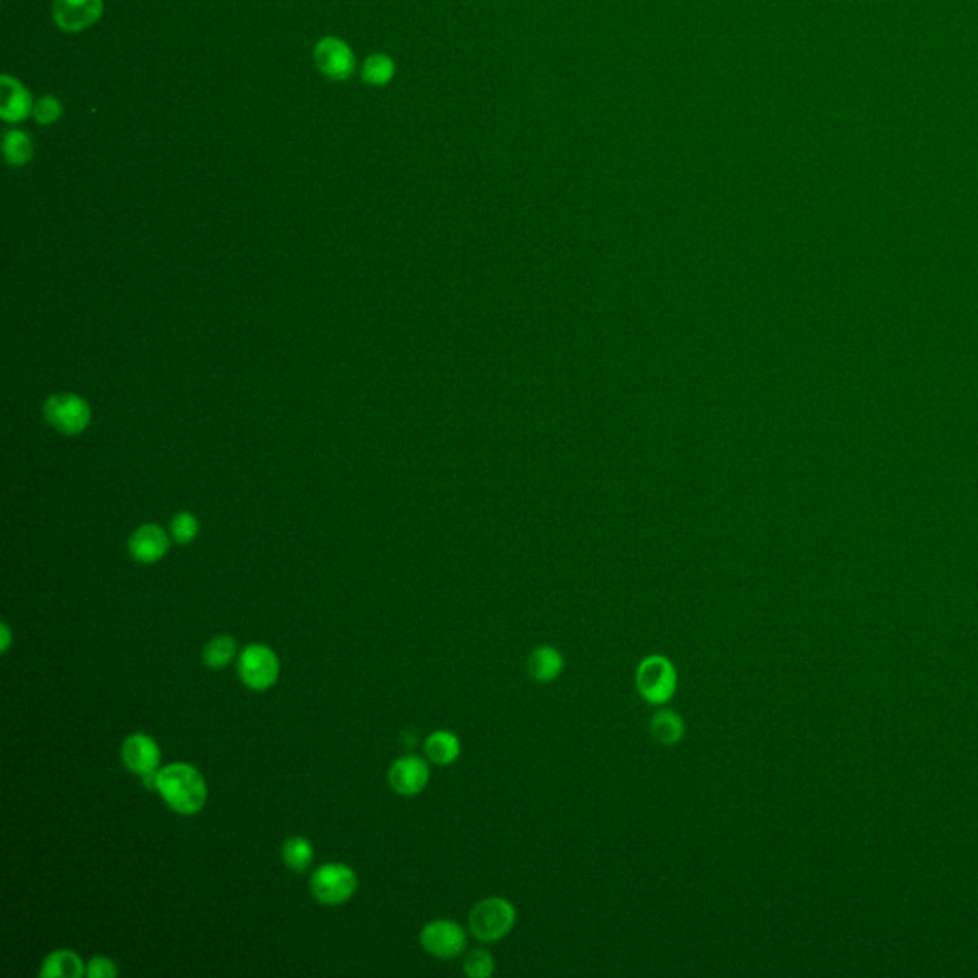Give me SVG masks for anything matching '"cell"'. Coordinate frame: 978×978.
<instances>
[{
  "mask_svg": "<svg viewBox=\"0 0 978 978\" xmlns=\"http://www.w3.org/2000/svg\"><path fill=\"white\" fill-rule=\"evenodd\" d=\"M157 791L163 801L182 816L201 812L209 795L203 774L188 763H171L159 768Z\"/></svg>",
  "mask_w": 978,
  "mask_h": 978,
  "instance_id": "6da1fadb",
  "label": "cell"
},
{
  "mask_svg": "<svg viewBox=\"0 0 978 978\" xmlns=\"http://www.w3.org/2000/svg\"><path fill=\"white\" fill-rule=\"evenodd\" d=\"M516 925V908L503 896H489L476 902L468 914V929L480 942H499Z\"/></svg>",
  "mask_w": 978,
  "mask_h": 978,
  "instance_id": "7a4b0ae2",
  "label": "cell"
},
{
  "mask_svg": "<svg viewBox=\"0 0 978 978\" xmlns=\"http://www.w3.org/2000/svg\"><path fill=\"white\" fill-rule=\"evenodd\" d=\"M635 684L644 702L650 705H663L675 696L679 675L671 660L654 654V656H646L638 663Z\"/></svg>",
  "mask_w": 978,
  "mask_h": 978,
  "instance_id": "3957f363",
  "label": "cell"
},
{
  "mask_svg": "<svg viewBox=\"0 0 978 978\" xmlns=\"http://www.w3.org/2000/svg\"><path fill=\"white\" fill-rule=\"evenodd\" d=\"M310 891L323 906H341L358 891V875L342 862H329L312 873Z\"/></svg>",
  "mask_w": 978,
  "mask_h": 978,
  "instance_id": "277c9868",
  "label": "cell"
},
{
  "mask_svg": "<svg viewBox=\"0 0 978 978\" xmlns=\"http://www.w3.org/2000/svg\"><path fill=\"white\" fill-rule=\"evenodd\" d=\"M279 671H281L279 658H277L276 652L266 644H260V642L249 644L239 654V660H237L239 679L247 688H251L255 692H264V690L272 688L279 679Z\"/></svg>",
  "mask_w": 978,
  "mask_h": 978,
  "instance_id": "5b68a950",
  "label": "cell"
},
{
  "mask_svg": "<svg viewBox=\"0 0 978 978\" xmlns=\"http://www.w3.org/2000/svg\"><path fill=\"white\" fill-rule=\"evenodd\" d=\"M314 65L325 79L342 83L356 71V54L341 37L327 35L314 46Z\"/></svg>",
  "mask_w": 978,
  "mask_h": 978,
  "instance_id": "8992f818",
  "label": "cell"
},
{
  "mask_svg": "<svg viewBox=\"0 0 978 978\" xmlns=\"http://www.w3.org/2000/svg\"><path fill=\"white\" fill-rule=\"evenodd\" d=\"M104 0H54L52 18L65 35H81L104 16Z\"/></svg>",
  "mask_w": 978,
  "mask_h": 978,
  "instance_id": "52a82bcc",
  "label": "cell"
},
{
  "mask_svg": "<svg viewBox=\"0 0 978 978\" xmlns=\"http://www.w3.org/2000/svg\"><path fill=\"white\" fill-rule=\"evenodd\" d=\"M419 940L426 954L438 959H453L461 956L467 948L465 929L449 919H434L426 923Z\"/></svg>",
  "mask_w": 978,
  "mask_h": 978,
  "instance_id": "ba28073f",
  "label": "cell"
},
{
  "mask_svg": "<svg viewBox=\"0 0 978 978\" xmlns=\"http://www.w3.org/2000/svg\"><path fill=\"white\" fill-rule=\"evenodd\" d=\"M46 421L64 434L83 432L90 421V409L83 398L73 394L52 396L44 405Z\"/></svg>",
  "mask_w": 978,
  "mask_h": 978,
  "instance_id": "9c48e42d",
  "label": "cell"
},
{
  "mask_svg": "<svg viewBox=\"0 0 978 978\" xmlns=\"http://www.w3.org/2000/svg\"><path fill=\"white\" fill-rule=\"evenodd\" d=\"M35 98L22 81L10 73L0 77V119L8 125H20L33 117Z\"/></svg>",
  "mask_w": 978,
  "mask_h": 978,
  "instance_id": "30bf717a",
  "label": "cell"
},
{
  "mask_svg": "<svg viewBox=\"0 0 978 978\" xmlns=\"http://www.w3.org/2000/svg\"><path fill=\"white\" fill-rule=\"evenodd\" d=\"M430 780V768L426 765L425 759L417 755H405L394 765L390 766L388 772V782L390 787L404 797H415L419 795Z\"/></svg>",
  "mask_w": 978,
  "mask_h": 978,
  "instance_id": "8fae6325",
  "label": "cell"
},
{
  "mask_svg": "<svg viewBox=\"0 0 978 978\" xmlns=\"http://www.w3.org/2000/svg\"><path fill=\"white\" fill-rule=\"evenodd\" d=\"M121 759L130 772L142 776L159 768L161 747L148 734L136 732L121 745Z\"/></svg>",
  "mask_w": 978,
  "mask_h": 978,
  "instance_id": "7c38bea8",
  "label": "cell"
},
{
  "mask_svg": "<svg viewBox=\"0 0 978 978\" xmlns=\"http://www.w3.org/2000/svg\"><path fill=\"white\" fill-rule=\"evenodd\" d=\"M128 549L138 562L151 564V562H157L159 558H163L167 554L169 537L159 526L148 524V526H142L140 530L134 532V535L130 537Z\"/></svg>",
  "mask_w": 978,
  "mask_h": 978,
  "instance_id": "4fadbf2b",
  "label": "cell"
},
{
  "mask_svg": "<svg viewBox=\"0 0 978 978\" xmlns=\"http://www.w3.org/2000/svg\"><path fill=\"white\" fill-rule=\"evenodd\" d=\"M564 669V658L554 646H537L528 656L526 671L533 681L551 682L560 677Z\"/></svg>",
  "mask_w": 978,
  "mask_h": 978,
  "instance_id": "5bb4252c",
  "label": "cell"
},
{
  "mask_svg": "<svg viewBox=\"0 0 978 978\" xmlns=\"http://www.w3.org/2000/svg\"><path fill=\"white\" fill-rule=\"evenodd\" d=\"M41 978H81L86 977V963L83 957L73 950H56L41 965Z\"/></svg>",
  "mask_w": 978,
  "mask_h": 978,
  "instance_id": "9a60e30c",
  "label": "cell"
},
{
  "mask_svg": "<svg viewBox=\"0 0 978 978\" xmlns=\"http://www.w3.org/2000/svg\"><path fill=\"white\" fill-rule=\"evenodd\" d=\"M35 153L33 138L23 128H10L2 138V155L10 167H25Z\"/></svg>",
  "mask_w": 978,
  "mask_h": 978,
  "instance_id": "2e32d148",
  "label": "cell"
},
{
  "mask_svg": "<svg viewBox=\"0 0 978 978\" xmlns=\"http://www.w3.org/2000/svg\"><path fill=\"white\" fill-rule=\"evenodd\" d=\"M425 753L428 761L434 765H451L461 755V742L449 730H436L425 740Z\"/></svg>",
  "mask_w": 978,
  "mask_h": 978,
  "instance_id": "e0dca14e",
  "label": "cell"
},
{
  "mask_svg": "<svg viewBox=\"0 0 978 978\" xmlns=\"http://www.w3.org/2000/svg\"><path fill=\"white\" fill-rule=\"evenodd\" d=\"M650 734L661 745L679 744L684 736V721L671 709H661L650 721Z\"/></svg>",
  "mask_w": 978,
  "mask_h": 978,
  "instance_id": "ac0fdd59",
  "label": "cell"
},
{
  "mask_svg": "<svg viewBox=\"0 0 978 978\" xmlns=\"http://www.w3.org/2000/svg\"><path fill=\"white\" fill-rule=\"evenodd\" d=\"M314 847L312 843L306 839V837H289L285 839L283 843V849H281V856H283V862L285 866L295 873H304L314 862Z\"/></svg>",
  "mask_w": 978,
  "mask_h": 978,
  "instance_id": "d6986e66",
  "label": "cell"
},
{
  "mask_svg": "<svg viewBox=\"0 0 978 978\" xmlns=\"http://www.w3.org/2000/svg\"><path fill=\"white\" fill-rule=\"evenodd\" d=\"M394 75H396V64L388 54L375 52L363 60L360 77L365 85L386 86L394 79Z\"/></svg>",
  "mask_w": 978,
  "mask_h": 978,
  "instance_id": "ffe728a7",
  "label": "cell"
},
{
  "mask_svg": "<svg viewBox=\"0 0 978 978\" xmlns=\"http://www.w3.org/2000/svg\"><path fill=\"white\" fill-rule=\"evenodd\" d=\"M237 642L234 637H214L203 648V661L211 669H224L234 661Z\"/></svg>",
  "mask_w": 978,
  "mask_h": 978,
  "instance_id": "44dd1931",
  "label": "cell"
},
{
  "mask_svg": "<svg viewBox=\"0 0 978 978\" xmlns=\"http://www.w3.org/2000/svg\"><path fill=\"white\" fill-rule=\"evenodd\" d=\"M64 117V104L54 94H44L35 100L33 119L41 127H52Z\"/></svg>",
  "mask_w": 978,
  "mask_h": 978,
  "instance_id": "7402d4cb",
  "label": "cell"
},
{
  "mask_svg": "<svg viewBox=\"0 0 978 978\" xmlns=\"http://www.w3.org/2000/svg\"><path fill=\"white\" fill-rule=\"evenodd\" d=\"M463 971L470 978H489L495 973V957L486 948H474L465 956Z\"/></svg>",
  "mask_w": 978,
  "mask_h": 978,
  "instance_id": "603a6c76",
  "label": "cell"
},
{
  "mask_svg": "<svg viewBox=\"0 0 978 978\" xmlns=\"http://www.w3.org/2000/svg\"><path fill=\"white\" fill-rule=\"evenodd\" d=\"M197 530H199V524H197V520L193 518L192 514H188V512H180L172 520V537L180 545H186V543L193 541L195 535H197Z\"/></svg>",
  "mask_w": 978,
  "mask_h": 978,
  "instance_id": "cb8c5ba5",
  "label": "cell"
},
{
  "mask_svg": "<svg viewBox=\"0 0 978 978\" xmlns=\"http://www.w3.org/2000/svg\"><path fill=\"white\" fill-rule=\"evenodd\" d=\"M119 975L117 963L106 956L92 957L86 961V977L88 978H115Z\"/></svg>",
  "mask_w": 978,
  "mask_h": 978,
  "instance_id": "d4e9b609",
  "label": "cell"
},
{
  "mask_svg": "<svg viewBox=\"0 0 978 978\" xmlns=\"http://www.w3.org/2000/svg\"><path fill=\"white\" fill-rule=\"evenodd\" d=\"M0 631H2V644H0V650L6 654V652H8V648H10V644H12V633H10L8 623H2V625H0Z\"/></svg>",
  "mask_w": 978,
  "mask_h": 978,
  "instance_id": "484cf974",
  "label": "cell"
}]
</instances>
